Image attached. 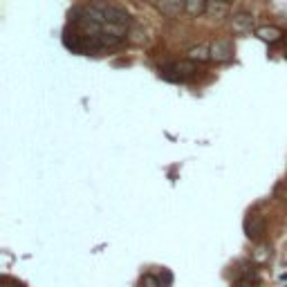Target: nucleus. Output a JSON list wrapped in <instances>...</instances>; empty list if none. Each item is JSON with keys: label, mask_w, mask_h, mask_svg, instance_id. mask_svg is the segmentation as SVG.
Returning a JSON list of instances; mask_svg holds the SVG:
<instances>
[{"label": "nucleus", "mask_w": 287, "mask_h": 287, "mask_svg": "<svg viewBox=\"0 0 287 287\" xmlns=\"http://www.w3.org/2000/svg\"><path fill=\"white\" fill-rule=\"evenodd\" d=\"M231 27H233V32H238V34L252 32V27H254V16H252V14H247V12H238V14H233V18H231Z\"/></svg>", "instance_id": "nucleus-5"}, {"label": "nucleus", "mask_w": 287, "mask_h": 287, "mask_svg": "<svg viewBox=\"0 0 287 287\" xmlns=\"http://www.w3.org/2000/svg\"><path fill=\"white\" fill-rule=\"evenodd\" d=\"M233 59V43L229 38H220L211 43V61L216 63H227Z\"/></svg>", "instance_id": "nucleus-3"}, {"label": "nucleus", "mask_w": 287, "mask_h": 287, "mask_svg": "<svg viewBox=\"0 0 287 287\" xmlns=\"http://www.w3.org/2000/svg\"><path fill=\"white\" fill-rule=\"evenodd\" d=\"M244 236H247L249 240H254V242H258V240L265 236L263 216H258V213H249V216L244 218Z\"/></svg>", "instance_id": "nucleus-2"}, {"label": "nucleus", "mask_w": 287, "mask_h": 287, "mask_svg": "<svg viewBox=\"0 0 287 287\" xmlns=\"http://www.w3.org/2000/svg\"><path fill=\"white\" fill-rule=\"evenodd\" d=\"M224 3H229V0H224Z\"/></svg>", "instance_id": "nucleus-14"}, {"label": "nucleus", "mask_w": 287, "mask_h": 287, "mask_svg": "<svg viewBox=\"0 0 287 287\" xmlns=\"http://www.w3.org/2000/svg\"><path fill=\"white\" fill-rule=\"evenodd\" d=\"M159 72L166 81H184L195 74V63L193 61H175V63L164 65Z\"/></svg>", "instance_id": "nucleus-1"}, {"label": "nucleus", "mask_w": 287, "mask_h": 287, "mask_svg": "<svg viewBox=\"0 0 287 287\" xmlns=\"http://www.w3.org/2000/svg\"><path fill=\"white\" fill-rule=\"evenodd\" d=\"M207 0H186V14L193 18L202 16V14H207Z\"/></svg>", "instance_id": "nucleus-9"}, {"label": "nucleus", "mask_w": 287, "mask_h": 287, "mask_svg": "<svg viewBox=\"0 0 287 287\" xmlns=\"http://www.w3.org/2000/svg\"><path fill=\"white\" fill-rule=\"evenodd\" d=\"M207 14L211 18H224L229 14V3H224V0H211L207 5Z\"/></svg>", "instance_id": "nucleus-7"}, {"label": "nucleus", "mask_w": 287, "mask_h": 287, "mask_svg": "<svg viewBox=\"0 0 287 287\" xmlns=\"http://www.w3.org/2000/svg\"><path fill=\"white\" fill-rule=\"evenodd\" d=\"M139 287H164V285H161V278H157V276L144 274L142 280H139Z\"/></svg>", "instance_id": "nucleus-10"}, {"label": "nucleus", "mask_w": 287, "mask_h": 287, "mask_svg": "<svg viewBox=\"0 0 287 287\" xmlns=\"http://www.w3.org/2000/svg\"><path fill=\"white\" fill-rule=\"evenodd\" d=\"M285 56H287V45H285Z\"/></svg>", "instance_id": "nucleus-13"}, {"label": "nucleus", "mask_w": 287, "mask_h": 287, "mask_svg": "<svg viewBox=\"0 0 287 287\" xmlns=\"http://www.w3.org/2000/svg\"><path fill=\"white\" fill-rule=\"evenodd\" d=\"M130 43H135V45H142V43H146V34H144V29H133L130 32Z\"/></svg>", "instance_id": "nucleus-11"}, {"label": "nucleus", "mask_w": 287, "mask_h": 287, "mask_svg": "<svg viewBox=\"0 0 287 287\" xmlns=\"http://www.w3.org/2000/svg\"><path fill=\"white\" fill-rule=\"evenodd\" d=\"M189 61H193V63H204V61H211V48H207V45L191 48L189 50Z\"/></svg>", "instance_id": "nucleus-8"}, {"label": "nucleus", "mask_w": 287, "mask_h": 287, "mask_svg": "<svg viewBox=\"0 0 287 287\" xmlns=\"http://www.w3.org/2000/svg\"><path fill=\"white\" fill-rule=\"evenodd\" d=\"M157 9L161 16L166 18H177L182 12H186V0H159Z\"/></svg>", "instance_id": "nucleus-4"}, {"label": "nucleus", "mask_w": 287, "mask_h": 287, "mask_svg": "<svg viewBox=\"0 0 287 287\" xmlns=\"http://www.w3.org/2000/svg\"><path fill=\"white\" fill-rule=\"evenodd\" d=\"M256 36H258L260 40H265V43H278L280 38H283V29L280 27H274V25H265V27H258L256 29Z\"/></svg>", "instance_id": "nucleus-6"}, {"label": "nucleus", "mask_w": 287, "mask_h": 287, "mask_svg": "<svg viewBox=\"0 0 287 287\" xmlns=\"http://www.w3.org/2000/svg\"><path fill=\"white\" fill-rule=\"evenodd\" d=\"M231 287H252V280H249V278H238Z\"/></svg>", "instance_id": "nucleus-12"}]
</instances>
